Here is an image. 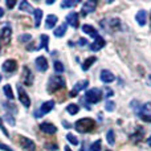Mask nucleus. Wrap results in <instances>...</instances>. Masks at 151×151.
<instances>
[{
	"label": "nucleus",
	"mask_w": 151,
	"mask_h": 151,
	"mask_svg": "<svg viewBox=\"0 0 151 151\" xmlns=\"http://www.w3.org/2000/svg\"><path fill=\"white\" fill-rule=\"evenodd\" d=\"M96 126V122H94L91 118H82V119H78L77 122L74 123V127L78 133H89V131L93 130V127Z\"/></svg>",
	"instance_id": "obj_1"
},
{
	"label": "nucleus",
	"mask_w": 151,
	"mask_h": 151,
	"mask_svg": "<svg viewBox=\"0 0 151 151\" xmlns=\"http://www.w3.org/2000/svg\"><path fill=\"white\" fill-rule=\"evenodd\" d=\"M64 86H65V80L60 74L52 76L49 78V81H48V91L49 93H55L58 89H63Z\"/></svg>",
	"instance_id": "obj_2"
},
{
	"label": "nucleus",
	"mask_w": 151,
	"mask_h": 151,
	"mask_svg": "<svg viewBox=\"0 0 151 151\" xmlns=\"http://www.w3.org/2000/svg\"><path fill=\"white\" fill-rule=\"evenodd\" d=\"M102 97H104L102 96V90H99V89H97V88L90 89V90H88L85 94V99L89 104H98L102 99Z\"/></svg>",
	"instance_id": "obj_3"
},
{
	"label": "nucleus",
	"mask_w": 151,
	"mask_h": 151,
	"mask_svg": "<svg viewBox=\"0 0 151 151\" xmlns=\"http://www.w3.org/2000/svg\"><path fill=\"white\" fill-rule=\"evenodd\" d=\"M11 36H12V31L8 25L0 29V49H1V47L7 45L11 41Z\"/></svg>",
	"instance_id": "obj_4"
},
{
	"label": "nucleus",
	"mask_w": 151,
	"mask_h": 151,
	"mask_svg": "<svg viewBox=\"0 0 151 151\" xmlns=\"http://www.w3.org/2000/svg\"><path fill=\"white\" fill-rule=\"evenodd\" d=\"M53 107H55V101H52V99H50V101L44 102V104L41 105V107H40L39 111H35V117H36V118H40L41 115L48 114V113L52 111Z\"/></svg>",
	"instance_id": "obj_5"
},
{
	"label": "nucleus",
	"mask_w": 151,
	"mask_h": 151,
	"mask_svg": "<svg viewBox=\"0 0 151 151\" xmlns=\"http://www.w3.org/2000/svg\"><path fill=\"white\" fill-rule=\"evenodd\" d=\"M17 93H19V99H20L21 104H23L25 107L31 106V98H29V96L27 94V91L24 90V89L21 88L20 85L17 86Z\"/></svg>",
	"instance_id": "obj_6"
},
{
	"label": "nucleus",
	"mask_w": 151,
	"mask_h": 151,
	"mask_svg": "<svg viewBox=\"0 0 151 151\" xmlns=\"http://www.w3.org/2000/svg\"><path fill=\"white\" fill-rule=\"evenodd\" d=\"M40 130H41L42 133H45V134H49V135L57 133V127H56L53 123H50V122H42L41 125H40Z\"/></svg>",
	"instance_id": "obj_7"
},
{
	"label": "nucleus",
	"mask_w": 151,
	"mask_h": 151,
	"mask_svg": "<svg viewBox=\"0 0 151 151\" xmlns=\"http://www.w3.org/2000/svg\"><path fill=\"white\" fill-rule=\"evenodd\" d=\"M23 81L27 86H31L33 83V74H32L31 69L28 66H24L23 68Z\"/></svg>",
	"instance_id": "obj_8"
},
{
	"label": "nucleus",
	"mask_w": 151,
	"mask_h": 151,
	"mask_svg": "<svg viewBox=\"0 0 151 151\" xmlns=\"http://www.w3.org/2000/svg\"><path fill=\"white\" fill-rule=\"evenodd\" d=\"M96 7H97V1H94V0H89V1L83 3L82 5V15H88V13H91L96 11Z\"/></svg>",
	"instance_id": "obj_9"
},
{
	"label": "nucleus",
	"mask_w": 151,
	"mask_h": 151,
	"mask_svg": "<svg viewBox=\"0 0 151 151\" xmlns=\"http://www.w3.org/2000/svg\"><path fill=\"white\" fill-rule=\"evenodd\" d=\"M99 78H101V81L104 83H111L113 81L115 80V76L113 74L110 70H106V69H104V70L101 72V74H99Z\"/></svg>",
	"instance_id": "obj_10"
},
{
	"label": "nucleus",
	"mask_w": 151,
	"mask_h": 151,
	"mask_svg": "<svg viewBox=\"0 0 151 151\" xmlns=\"http://www.w3.org/2000/svg\"><path fill=\"white\" fill-rule=\"evenodd\" d=\"M105 45H106V41H105L104 37L98 36L96 40H94V42H91L90 44V49L93 50V52H97V50H101V48H104Z\"/></svg>",
	"instance_id": "obj_11"
},
{
	"label": "nucleus",
	"mask_w": 151,
	"mask_h": 151,
	"mask_svg": "<svg viewBox=\"0 0 151 151\" xmlns=\"http://www.w3.org/2000/svg\"><path fill=\"white\" fill-rule=\"evenodd\" d=\"M3 70L7 72V73H12V72H15L16 69H17V63H16V60H7L4 64H3Z\"/></svg>",
	"instance_id": "obj_12"
},
{
	"label": "nucleus",
	"mask_w": 151,
	"mask_h": 151,
	"mask_svg": "<svg viewBox=\"0 0 151 151\" xmlns=\"http://www.w3.org/2000/svg\"><path fill=\"white\" fill-rule=\"evenodd\" d=\"M36 68L39 72H47L48 70V61L44 56H40L36 58Z\"/></svg>",
	"instance_id": "obj_13"
},
{
	"label": "nucleus",
	"mask_w": 151,
	"mask_h": 151,
	"mask_svg": "<svg viewBox=\"0 0 151 151\" xmlns=\"http://www.w3.org/2000/svg\"><path fill=\"white\" fill-rule=\"evenodd\" d=\"M107 24H109V28H107L109 33H111V32H117V31L121 29V20L119 19H111V20L107 21Z\"/></svg>",
	"instance_id": "obj_14"
},
{
	"label": "nucleus",
	"mask_w": 151,
	"mask_h": 151,
	"mask_svg": "<svg viewBox=\"0 0 151 151\" xmlns=\"http://www.w3.org/2000/svg\"><path fill=\"white\" fill-rule=\"evenodd\" d=\"M88 85H89V81L88 80H82V81H80V82H77V83H76V86H74V89H73V91L70 93V97H76V94H77L78 91L86 89V86H88Z\"/></svg>",
	"instance_id": "obj_15"
},
{
	"label": "nucleus",
	"mask_w": 151,
	"mask_h": 151,
	"mask_svg": "<svg viewBox=\"0 0 151 151\" xmlns=\"http://www.w3.org/2000/svg\"><path fill=\"white\" fill-rule=\"evenodd\" d=\"M66 21H68V24L70 27L77 28V25H78V13L77 12H70L68 16H66Z\"/></svg>",
	"instance_id": "obj_16"
},
{
	"label": "nucleus",
	"mask_w": 151,
	"mask_h": 151,
	"mask_svg": "<svg viewBox=\"0 0 151 151\" xmlns=\"http://www.w3.org/2000/svg\"><path fill=\"white\" fill-rule=\"evenodd\" d=\"M20 143H21V146H23L27 151H35V149H36L35 143L29 138H21L20 139Z\"/></svg>",
	"instance_id": "obj_17"
},
{
	"label": "nucleus",
	"mask_w": 151,
	"mask_h": 151,
	"mask_svg": "<svg viewBox=\"0 0 151 151\" xmlns=\"http://www.w3.org/2000/svg\"><path fill=\"white\" fill-rule=\"evenodd\" d=\"M135 20H137V23H138L141 27L146 25V21H147V12H146V11H139V12L137 13V16H135Z\"/></svg>",
	"instance_id": "obj_18"
},
{
	"label": "nucleus",
	"mask_w": 151,
	"mask_h": 151,
	"mask_svg": "<svg viewBox=\"0 0 151 151\" xmlns=\"http://www.w3.org/2000/svg\"><path fill=\"white\" fill-rule=\"evenodd\" d=\"M82 32H85L86 35H90V36L94 37V39L98 37V32H97V29L94 28V27H91V25H88V24L82 25Z\"/></svg>",
	"instance_id": "obj_19"
},
{
	"label": "nucleus",
	"mask_w": 151,
	"mask_h": 151,
	"mask_svg": "<svg viewBox=\"0 0 151 151\" xmlns=\"http://www.w3.org/2000/svg\"><path fill=\"white\" fill-rule=\"evenodd\" d=\"M58 21L57 16L56 15H48L47 16V21H45V27H47V29H52L53 27L56 25V23Z\"/></svg>",
	"instance_id": "obj_20"
},
{
	"label": "nucleus",
	"mask_w": 151,
	"mask_h": 151,
	"mask_svg": "<svg viewBox=\"0 0 151 151\" xmlns=\"http://www.w3.org/2000/svg\"><path fill=\"white\" fill-rule=\"evenodd\" d=\"M33 15H35V27L39 28L40 24H41V19H42V11L40 8L33 11Z\"/></svg>",
	"instance_id": "obj_21"
},
{
	"label": "nucleus",
	"mask_w": 151,
	"mask_h": 151,
	"mask_svg": "<svg viewBox=\"0 0 151 151\" xmlns=\"http://www.w3.org/2000/svg\"><path fill=\"white\" fill-rule=\"evenodd\" d=\"M96 61H97V57H94V56H91V57L86 58V60L83 61L82 66H81V68H82V70H88V69L90 68V66L93 65L94 63H96Z\"/></svg>",
	"instance_id": "obj_22"
},
{
	"label": "nucleus",
	"mask_w": 151,
	"mask_h": 151,
	"mask_svg": "<svg viewBox=\"0 0 151 151\" xmlns=\"http://www.w3.org/2000/svg\"><path fill=\"white\" fill-rule=\"evenodd\" d=\"M20 11H24V12H29V13H33V8H32V5L29 4L28 1H21L20 3Z\"/></svg>",
	"instance_id": "obj_23"
},
{
	"label": "nucleus",
	"mask_w": 151,
	"mask_h": 151,
	"mask_svg": "<svg viewBox=\"0 0 151 151\" xmlns=\"http://www.w3.org/2000/svg\"><path fill=\"white\" fill-rule=\"evenodd\" d=\"M40 40H41V44L37 47V49H41V48H45L48 50V44H49V37L47 35H41L40 36Z\"/></svg>",
	"instance_id": "obj_24"
},
{
	"label": "nucleus",
	"mask_w": 151,
	"mask_h": 151,
	"mask_svg": "<svg viewBox=\"0 0 151 151\" xmlns=\"http://www.w3.org/2000/svg\"><path fill=\"white\" fill-rule=\"evenodd\" d=\"M65 32H66V24H61L58 28H56L55 36L56 37H63L64 35H65Z\"/></svg>",
	"instance_id": "obj_25"
},
{
	"label": "nucleus",
	"mask_w": 151,
	"mask_h": 151,
	"mask_svg": "<svg viewBox=\"0 0 151 151\" xmlns=\"http://www.w3.org/2000/svg\"><path fill=\"white\" fill-rule=\"evenodd\" d=\"M3 91H4L5 97H7L8 99H13V98H15V96H13V91H12V88H11V85H4V88H3Z\"/></svg>",
	"instance_id": "obj_26"
},
{
	"label": "nucleus",
	"mask_w": 151,
	"mask_h": 151,
	"mask_svg": "<svg viewBox=\"0 0 151 151\" xmlns=\"http://www.w3.org/2000/svg\"><path fill=\"white\" fill-rule=\"evenodd\" d=\"M78 110H80V106H77L76 104H70L68 107H66V111H68L69 114H72V115H76V114H77Z\"/></svg>",
	"instance_id": "obj_27"
},
{
	"label": "nucleus",
	"mask_w": 151,
	"mask_h": 151,
	"mask_svg": "<svg viewBox=\"0 0 151 151\" xmlns=\"http://www.w3.org/2000/svg\"><path fill=\"white\" fill-rule=\"evenodd\" d=\"M143 134H145V130H142L141 127H138L137 129V133L131 135V139H134V141H141L142 137H143Z\"/></svg>",
	"instance_id": "obj_28"
},
{
	"label": "nucleus",
	"mask_w": 151,
	"mask_h": 151,
	"mask_svg": "<svg viewBox=\"0 0 151 151\" xmlns=\"http://www.w3.org/2000/svg\"><path fill=\"white\" fill-rule=\"evenodd\" d=\"M114 131L113 130H109L107 131V135H106V138H107V143L110 145V146H113V145L115 143V138H114Z\"/></svg>",
	"instance_id": "obj_29"
},
{
	"label": "nucleus",
	"mask_w": 151,
	"mask_h": 151,
	"mask_svg": "<svg viewBox=\"0 0 151 151\" xmlns=\"http://www.w3.org/2000/svg\"><path fill=\"white\" fill-rule=\"evenodd\" d=\"M101 147H102V142H101V139H98V141H96V142L91 143L90 150L91 151H101Z\"/></svg>",
	"instance_id": "obj_30"
},
{
	"label": "nucleus",
	"mask_w": 151,
	"mask_h": 151,
	"mask_svg": "<svg viewBox=\"0 0 151 151\" xmlns=\"http://www.w3.org/2000/svg\"><path fill=\"white\" fill-rule=\"evenodd\" d=\"M76 4H77V1H74V0H64V1L61 3V7L63 8H72V7H74Z\"/></svg>",
	"instance_id": "obj_31"
},
{
	"label": "nucleus",
	"mask_w": 151,
	"mask_h": 151,
	"mask_svg": "<svg viewBox=\"0 0 151 151\" xmlns=\"http://www.w3.org/2000/svg\"><path fill=\"white\" fill-rule=\"evenodd\" d=\"M66 139H68L69 143L74 145V146H77L78 145V139L76 138V135H73V134H68V135H66Z\"/></svg>",
	"instance_id": "obj_32"
},
{
	"label": "nucleus",
	"mask_w": 151,
	"mask_h": 151,
	"mask_svg": "<svg viewBox=\"0 0 151 151\" xmlns=\"http://www.w3.org/2000/svg\"><path fill=\"white\" fill-rule=\"evenodd\" d=\"M139 117H141V119L145 121V122L151 123V113H141Z\"/></svg>",
	"instance_id": "obj_33"
},
{
	"label": "nucleus",
	"mask_w": 151,
	"mask_h": 151,
	"mask_svg": "<svg viewBox=\"0 0 151 151\" xmlns=\"http://www.w3.org/2000/svg\"><path fill=\"white\" fill-rule=\"evenodd\" d=\"M55 72L56 73H58V74L64 72V65L60 63V61H56L55 63Z\"/></svg>",
	"instance_id": "obj_34"
},
{
	"label": "nucleus",
	"mask_w": 151,
	"mask_h": 151,
	"mask_svg": "<svg viewBox=\"0 0 151 151\" xmlns=\"http://www.w3.org/2000/svg\"><path fill=\"white\" fill-rule=\"evenodd\" d=\"M105 109H106V111H113V110L115 109V104L113 101H107L106 102V106H105Z\"/></svg>",
	"instance_id": "obj_35"
},
{
	"label": "nucleus",
	"mask_w": 151,
	"mask_h": 151,
	"mask_svg": "<svg viewBox=\"0 0 151 151\" xmlns=\"http://www.w3.org/2000/svg\"><path fill=\"white\" fill-rule=\"evenodd\" d=\"M32 39L31 35H23V36H20V41L25 42V41H29V40Z\"/></svg>",
	"instance_id": "obj_36"
},
{
	"label": "nucleus",
	"mask_w": 151,
	"mask_h": 151,
	"mask_svg": "<svg viewBox=\"0 0 151 151\" xmlns=\"http://www.w3.org/2000/svg\"><path fill=\"white\" fill-rule=\"evenodd\" d=\"M0 129H1V131L5 134V135H7V137H9V133H8V130L4 127V125H3V122H1V119H0Z\"/></svg>",
	"instance_id": "obj_37"
},
{
	"label": "nucleus",
	"mask_w": 151,
	"mask_h": 151,
	"mask_svg": "<svg viewBox=\"0 0 151 151\" xmlns=\"http://www.w3.org/2000/svg\"><path fill=\"white\" fill-rule=\"evenodd\" d=\"M86 42H88V40L83 39V37H81V39L78 40V45H80V47H85Z\"/></svg>",
	"instance_id": "obj_38"
},
{
	"label": "nucleus",
	"mask_w": 151,
	"mask_h": 151,
	"mask_svg": "<svg viewBox=\"0 0 151 151\" xmlns=\"http://www.w3.org/2000/svg\"><path fill=\"white\" fill-rule=\"evenodd\" d=\"M0 150H4V151H13L9 146H7V145H3V143H0Z\"/></svg>",
	"instance_id": "obj_39"
},
{
	"label": "nucleus",
	"mask_w": 151,
	"mask_h": 151,
	"mask_svg": "<svg viewBox=\"0 0 151 151\" xmlns=\"http://www.w3.org/2000/svg\"><path fill=\"white\" fill-rule=\"evenodd\" d=\"M15 4H16V0H8L7 1V7L8 8H13L15 7Z\"/></svg>",
	"instance_id": "obj_40"
},
{
	"label": "nucleus",
	"mask_w": 151,
	"mask_h": 151,
	"mask_svg": "<svg viewBox=\"0 0 151 151\" xmlns=\"http://www.w3.org/2000/svg\"><path fill=\"white\" fill-rule=\"evenodd\" d=\"M47 147H49L50 151H56V149H57V146H56V145H47Z\"/></svg>",
	"instance_id": "obj_41"
},
{
	"label": "nucleus",
	"mask_w": 151,
	"mask_h": 151,
	"mask_svg": "<svg viewBox=\"0 0 151 151\" xmlns=\"http://www.w3.org/2000/svg\"><path fill=\"white\" fill-rule=\"evenodd\" d=\"M110 96H113V90L107 88V89H106V96H105V97H110Z\"/></svg>",
	"instance_id": "obj_42"
},
{
	"label": "nucleus",
	"mask_w": 151,
	"mask_h": 151,
	"mask_svg": "<svg viewBox=\"0 0 151 151\" xmlns=\"http://www.w3.org/2000/svg\"><path fill=\"white\" fill-rule=\"evenodd\" d=\"M5 118H7V119H8V122H9L11 125H13V123H15V121H13L12 118H11V115H9V114H7V117H5Z\"/></svg>",
	"instance_id": "obj_43"
},
{
	"label": "nucleus",
	"mask_w": 151,
	"mask_h": 151,
	"mask_svg": "<svg viewBox=\"0 0 151 151\" xmlns=\"http://www.w3.org/2000/svg\"><path fill=\"white\" fill-rule=\"evenodd\" d=\"M63 125L65 126V129H70V123H68V122H66V121H64V122H63Z\"/></svg>",
	"instance_id": "obj_44"
},
{
	"label": "nucleus",
	"mask_w": 151,
	"mask_h": 151,
	"mask_svg": "<svg viewBox=\"0 0 151 151\" xmlns=\"http://www.w3.org/2000/svg\"><path fill=\"white\" fill-rule=\"evenodd\" d=\"M3 15H4V9H3V8H0V17H1Z\"/></svg>",
	"instance_id": "obj_45"
},
{
	"label": "nucleus",
	"mask_w": 151,
	"mask_h": 151,
	"mask_svg": "<svg viewBox=\"0 0 151 151\" xmlns=\"http://www.w3.org/2000/svg\"><path fill=\"white\" fill-rule=\"evenodd\" d=\"M147 143H149V146L151 147V137H150V138H147Z\"/></svg>",
	"instance_id": "obj_46"
},
{
	"label": "nucleus",
	"mask_w": 151,
	"mask_h": 151,
	"mask_svg": "<svg viewBox=\"0 0 151 151\" xmlns=\"http://www.w3.org/2000/svg\"><path fill=\"white\" fill-rule=\"evenodd\" d=\"M65 151H72V150H70V149H69V147H68V146H66V147H65Z\"/></svg>",
	"instance_id": "obj_47"
},
{
	"label": "nucleus",
	"mask_w": 151,
	"mask_h": 151,
	"mask_svg": "<svg viewBox=\"0 0 151 151\" xmlns=\"http://www.w3.org/2000/svg\"><path fill=\"white\" fill-rule=\"evenodd\" d=\"M80 151H86V149H85V147H82V149H81Z\"/></svg>",
	"instance_id": "obj_48"
},
{
	"label": "nucleus",
	"mask_w": 151,
	"mask_h": 151,
	"mask_svg": "<svg viewBox=\"0 0 151 151\" xmlns=\"http://www.w3.org/2000/svg\"><path fill=\"white\" fill-rule=\"evenodd\" d=\"M0 81H1V74H0Z\"/></svg>",
	"instance_id": "obj_49"
},
{
	"label": "nucleus",
	"mask_w": 151,
	"mask_h": 151,
	"mask_svg": "<svg viewBox=\"0 0 151 151\" xmlns=\"http://www.w3.org/2000/svg\"><path fill=\"white\" fill-rule=\"evenodd\" d=\"M107 151H111V150H107Z\"/></svg>",
	"instance_id": "obj_50"
}]
</instances>
